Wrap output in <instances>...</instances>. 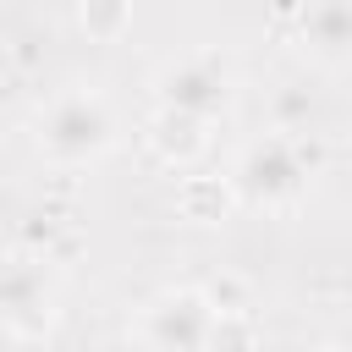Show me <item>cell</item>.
I'll use <instances>...</instances> for the list:
<instances>
[{"label":"cell","mask_w":352,"mask_h":352,"mask_svg":"<svg viewBox=\"0 0 352 352\" xmlns=\"http://www.w3.org/2000/svg\"><path fill=\"white\" fill-rule=\"evenodd\" d=\"M116 143V110L94 88H66L38 110V154L55 165H88Z\"/></svg>","instance_id":"cell-1"},{"label":"cell","mask_w":352,"mask_h":352,"mask_svg":"<svg viewBox=\"0 0 352 352\" xmlns=\"http://www.w3.org/2000/svg\"><path fill=\"white\" fill-rule=\"evenodd\" d=\"M160 104L182 110V116H198V121L226 116V104H231V72H226V60L209 55V50L170 60L160 72Z\"/></svg>","instance_id":"cell-5"},{"label":"cell","mask_w":352,"mask_h":352,"mask_svg":"<svg viewBox=\"0 0 352 352\" xmlns=\"http://www.w3.org/2000/svg\"><path fill=\"white\" fill-rule=\"evenodd\" d=\"M55 324V280L38 253L0 258V330L16 341H44Z\"/></svg>","instance_id":"cell-3"},{"label":"cell","mask_w":352,"mask_h":352,"mask_svg":"<svg viewBox=\"0 0 352 352\" xmlns=\"http://www.w3.org/2000/svg\"><path fill=\"white\" fill-rule=\"evenodd\" d=\"M77 22H82L94 38H116V33L132 22V11H126V6H82V11H77Z\"/></svg>","instance_id":"cell-10"},{"label":"cell","mask_w":352,"mask_h":352,"mask_svg":"<svg viewBox=\"0 0 352 352\" xmlns=\"http://www.w3.org/2000/svg\"><path fill=\"white\" fill-rule=\"evenodd\" d=\"M204 143H209V121L182 116V110H165V104L148 116V148H154L165 165H192V160L204 154Z\"/></svg>","instance_id":"cell-6"},{"label":"cell","mask_w":352,"mask_h":352,"mask_svg":"<svg viewBox=\"0 0 352 352\" xmlns=\"http://www.w3.org/2000/svg\"><path fill=\"white\" fill-rule=\"evenodd\" d=\"M231 187H236V204H264V209L292 204L308 187V154H302L297 132L253 138L231 165Z\"/></svg>","instance_id":"cell-2"},{"label":"cell","mask_w":352,"mask_h":352,"mask_svg":"<svg viewBox=\"0 0 352 352\" xmlns=\"http://www.w3.org/2000/svg\"><path fill=\"white\" fill-rule=\"evenodd\" d=\"M302 44L324 60L352 55V6H308L302 11Z\"/></svg>","instance_id":"cell-8"},{"label":"cell","mask_w":352,"mask_h":352,"mask_svg":"<svg viewBox=\"0 0 352 352\" xmlns=\"http://www.w3.org/2000/svg\"><path fill=\"white\" fill-rule=\"evenodd\" d=\"M209 352H253V314H220L209 330Z\"/></svg>","instance_id":"cell-9"},{"label":"cell","mask_w":352,"mask_h":352,"mask_svg":"<svg viewBox=\"0 0 352 352\" xmlns=\"http://www.w3.org/2000/svg\"><path fill=\"white\" fill-rule=\"evenodd\" d=\"M214 308L198 286H176L160 292L143 314H138V341L143 352H209V330H214Z\"/></svg>","instance_id":"cell-4"},{"label":"cell","mask_w":352,"mask_h":352,"mask_svg":"<svg viewBox=\"0 0 352 352\" xmlns=\"http://www.w3.org/2000/svg\"><path fill=\"white\" fill-rule=\"evenodd\" d=\"M314 352H341V346H314Z\"/></svg>","instance_id":"cell-12"},{"label":"cell","mask_w":352,"mask_h":352,"mask_svg":"<svg viewBox=\"0 0 352 352\" xmlns=\"http://www.w3.org/2000/svg\"><path fill=\"white\" fill-rule=\"evenodd\" d=\"M198 292L209 297L214 314H248V286H242L236 275H220V280H209V286H198Z\"/></svg>","instance_id":"cell-11"},{"label":"cell","mask_w":352,"mask_h":352,"mask_svg":"<svg viewBox=\"0 0 352 352\" xmlns=\"http://www.w3.org/2000/svg\"><path fill=\"white\" fill-rule=\"evenodd\" d=\"M231 204H236L231 176H182V187H176V209H182L187 220H198V226L226 220Z\"/></svg>","instance_id":"cell-7"}]
</instances>
